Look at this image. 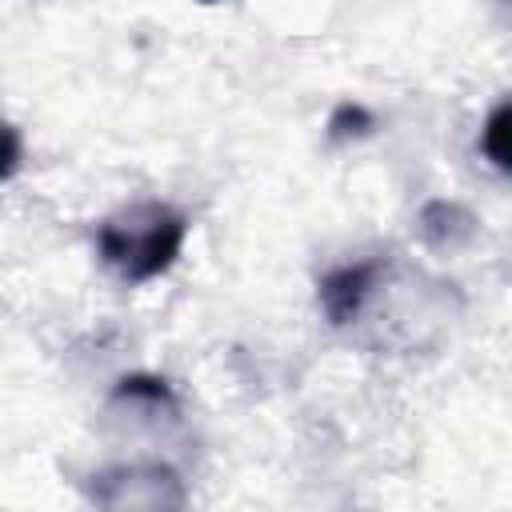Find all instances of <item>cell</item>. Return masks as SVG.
Returning a JSON list of instances; mask_svg holds the SVG:
<instances>
[{
	"instance_id": "6da1fadb",
	"label": "cell",
	"mask_w": 512,
	"mask_h": 512,
	"mask_svg": "<svg viewBox=\"0 0 512 512\" xmlns=\"http://www.w3.org/2000/svg\"><path fill=\"white\" fill-rule=\"evenodd\" d=\"M188 240V216L168 200H136L96 228L100 260L128 284L164 276Z\"/></svg>"
},
{
	"instance_id": "277c9868",
	"label": "cell",
	"mask_w": 512,
	"mask_h": 512,
	"mask_svg": "<svg viewBox=\"0 0 512 512\" xmlns=\"http://www.w3.org/2000/svg\"><path fill=\"white\" fill-rule=\"evenodd\" d=\"M112 400L116 404H132V408H148V412H176L180 408L176 388L164 376H152V372L120 376L116 388H112Z\"/></svg>"
},
{
	"instance_id": "52a82bcc",
	"label": "cell",
	"mask_w": 512,
	"mask_h": 512,
	"mask_svg": "<svg viewBox=\"0 0 512 512\" xmlns=\"http://www.w3.org/2000/svg\"><path fill=\"white\" fill-rule=\"evenodd\" d=\"M372 128H376L372 112H368L364 104H352V100H344V104L332 112V120H328V136H332V140L364 136V132H372Z\"/></svg>"
},
{
	"instance_id": "8992f818",
	"label": "cell",
	"mask_w": 512,
	"mask_h": 512,
	"mask_svg": "<svg viewBox=\"0 0 512 512\" xmlns=\"http://www.w3.org/2000/svg\"><path fill=\"white\" fill-rule=\"evenodd\" d=\"M508 120H512V112H508V104L500 100L492 112H488V120H484V128H480V152L492 160V168H500V172H508Z\"/></svg>"
},
{
	"instance_id": "7a4b0ae2",
	"label": "cell",
	"mask_w": 512,
	"mask_h": 512,
	"mask_svg": "<svg viewBox=\"0 0 512 512\" xmlns=\"http://www.w3.org/2000/svg\"><path fill=\"white\" fill-rule=\"evenodd\" d=\"M92 500L104 508H180L184 484L164 464H116L92 476Z\"/></svg>"
},
{
	"instance_id": "9c48e42d",
	"label": "cell",
	"mask_w": 512,
	"mask_h": 512,
	"mask_svg": "<svg viewBox=\"0 0 512 512\" xmlns=\"http://www.w3.org/2000/svg\"><path fill=\"white\" fill-rule=\"evenodd\" d=\"M200 4H220V0H200Z\"/></svg>"
},
{
	"instance_id": "3957f363",
	"label": "cell",
	"mask_w": 512,
	"mask_h": 512,
	"mask_svg": "<svg viewBox=\"0 0 512 512\" xmlns=\"http://www.w3.org/2000/svg\"><path fill=\"white\" fill-rule=\"evenodd\" d=\"M380 276H384V260H352V264L324 272L320 308H324L328 324H336V328L352 324L364 312V304L372 300V292L380 288Z\"/></svg>"
},
{
	"instance_id": "ba28073f",
	"label": "cell",
	"mask_w": 512,
	"mask_h": 512,
	"mask_svg": "<svg viewBox=\"0 0 512 512\" xmlns=\"http://www.w3.org/2000/svg\"><path fill=\"white\" fill-rule=\"evenodd\" d=\"M20 156H24L20 132H16L12 124H0V184L16 176V168H20Z\"/></svg>"
},
{
	"instance_id": "5b68a950",
	"label": "cell",
	"mask_w": 512,
	"mask_h": 512,
	"mask_svg": "<svg viewBox=\"0 0 512 512\" xmlns=\"http://www.w3.org/2000/svg\"><path fill=\"white\" fill-rule=\"evenodd\" d=\"M420 228L428 236V244H456L464 236H472V216L460 208V204H448V200H432L424 212H420Z\"/></svg>"
}]
</instances>
